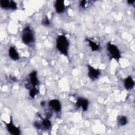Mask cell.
<instances>
[{"label": "cell", "mask_w": 135, "mask_h": 135, "mask_svg": "<svg viewBox=\"0 0 135 135\" xmlns=\"http://www.w3.org/2000/svg\"><path fill=\"white\" fill-rule=\"evenodd\" d=\"M56 47L62 55H68L69 42L64 34H61L57 36L56 40Z\"/></svg>", "instance_id": "cell-1"}, {"label": "cell", "mask_w": 135, "mask_h": 135, "mask_svg": "<svg viewBox=\"0 0 135 135\" xmlns=\"http://www.w3.org/2000/svg\"><path fill=\"white\" fill-rule=\"evenodd\" d=\"M107 50L109 57L118 61L121 57V53L118 47L114 44L108 42L107 44Z\"/></svg>", "instance_id": "cell-2"}, {"label": "cell", "mask_w": 135, "mask_h": 135, "mask_svg": "<svg viewBox=\"0 0 135 135\" xmlns=\"http://www.w3.org/2000/svg\"><path fill=\"white\" fill-rule=\"evenodd\" d=\"M21 38L25 44H29L33 41V33L30 26H26L24 28L22 33Z\"/></svg>", "instance_id": "cell-3"}, {"label": "cell", "mask_w": 135, "mask_h": 135, "mask_svg": "<svg viewBox=\"0 0 135 135\" xmlns=\"http://www.w3.org/2000/svg\"><path fill=\"white\" fill-rule=\"evenodd\" d=\"M6 125V128L7 131L12 135H20L21 134V130L16 127L13 122L12 120V117H11L10 121L8 123L4 122Z\"/></svg>", "instance_id": "cell-4"}, {"label": "cell", "mask_w": 135, "mask_h": 135, "mask_svg": "<svg viewBox=\"0 0 135 135\" xmlns=\"http://www.w3.org/2000/svg\"><path fill=\"white\" fill-rule=\"evenodd\" d=\"M0 6L4 9L15 10L17 8V4L14 1L1 0L0 1Z\"/></svg>", "instance_id": "cell-5"}, {"label": "cell", "mask_w": 135, "mask_h": 135, "mask_svg": "<svg viewBox=\"0 0 135 135\" xmlns=\"http://www.w3.org/2000/svg\"><path fill=\"white\" fill-rule=\"evenodd\" d=\"M88 76L92 80H95L98 79L100 75V72L98 69H96L91 65H88Z\"/></svg>", "instance_id": "cell-6"}, {"label": "cell", "mask_w": 135, "mask_h": 135, "mask_svg": "<svg viewBox=\"0 0 135 135\" xmlns=\"http://www.w3.org/2000/svg\"><path fill=\"white\" fill-rule=\"evenodd\" d=\"M75 105L76 107L79 108H81L83 110V111H85L88 109L89 101L85 98L79 97L76 100Z\"/></svg>", "instance_id": "cell-7"}, {"label": "cell", "mask_w": 135, "mask_h": 135, "mask_svg": "<svg viewBox=\"0 0 135 135\" xmlns=\"http://www.w3.org/2000/svg\"><path fill=\"white\" fill-rule=\"evenodd\" d=\"M49 107L55 112L61 111L62 107L60 101L58 99H52L49 101Z\"/></svg>", "instance_id": "cell-8"}, {"label": "cell", "mask_w": 135, "mask_h": 135, "mask_svg": "<svg viewBox=\"0 0 135 135\" xmlns=\"http://www.w3.org/2000/svg\"><path fill=\"white\" fill-rule=\"evenodd\" d=\"M29 80L31 85L34 87H36L39 84V81L37 78V72L35 71H33L29 74Z\"/></svg>", "instance_id": "cell-9"}, {"label": "cell", "mask_w": 135, "mask_h": 135, "mask_svg": "<svg viewBox=\"0 0 135 135\" xmlns=\"http://www.w3.org/2000/svg\"><path fill=\"white\" fill-rule=\"evenodd\" d=\"M54 8L56 12L58 14H61L64 12L65 8L64 1L57 0L54 2Z\"/></svg>", "instance_id": "cell-10"}, {"label": "cell", "mask_w": 135, "mask_h": 135, "mask_svg": "<svg viewBox=\"0 0 135 135\" xmlns=\"http://www.w3.org/2000/svg\"><path fill=\"white\" fill-rule=\"evenodd\" d=\"M124 86L126 90L132 89L134 86V81L132 76H128L124 80Z\"/></svg>", "instance_id": "cell-11"}, {"label": "cell", "mask_w": 135, "mask_h": 135, "mask_svg": "<svg viewBox=\"0 0 135 135\" xmlns=\"http://www.w3.org/2000/svg\"><path fill=\"white\" fill-rule=\"evenodd\" d=\"M8 55L11 59L14 61H17L20 59V56L15 48L11 46L8 49Z\"/></svg>", "instance_id": "cell-12"}, {"label": "cell", "mask_w": 135, "mask_h": 135, "mask_svg": "<svg viewBox=\"0 0 135 135\" xmlns=\"http://www.w3.org/2000/svg\"><path fill=\"white\" fill-rule=\"evenodd\" d=\"M86 40L88 42V43L92 51L94 52V51H97L99 50L100 46L99 44H98L95 42H94L89 38H86Z\"/></svg>", "instance_id": "cell-13"}, {"label": "cell", "mask_w": 135, "mask_h": 135, "mask_svg": "<svg viewBox=\"0 0 135 135\" xmlns=\"http://www.w3.org/2000/svg\"><path fill=\"white\" fill-rule=\"evenodd\" d=\"M41 123V128L44 129L45 130H49L51 127V122L49 120V118H45L42 120Z\"/></svg>", "instance_id": "cell-14"}, {"label": "cell", "mask_w": 135, "mask_h": 135, "mask_svg": "<svg viewBox=\"0 0 135 135\" xmlns=\"http://www.w3.org/2000/svg\"><path fill=\"white\" fill-rule=\"evenodd\" d=\"M117 121L118 124L120 126H125L128 122V119L127 117L122 115H118L117 118Z\"/></svg>", "instance_id": "cell-15"}, {"label": "cell", "mask_w": 135, "mask_h": 135, "mask_svg": "<svg viewBox=\"0 0 135 135\" xmlns=\"http://www.w3.org/2000/svg\"><path fill=\"white\" fill-rule=\"evenodd\" d=\"M38 93V90L37 89L36 87H34L30 90L29 94L32 98H34Z\"/></svg>", "instance_id": "cell-16"}, {"label": "cell", "mask_w": 135, "mask_h": 135, "mask_svg": "<svg viewBox=\"0 0 135 135\" xmlns=\"http://www.w3.org/2000/svg\"><path fill=\"white\" fill-rule=\"evenodd\" d=\"M41 23L44 26H49L50 24V20L49 18H48V17L46 16H45L43 20H42V22H41Z\"/></svg>", "instance_id": "cell-17"}, {"label": "cell", "mask_w": 135, "mask_h": 135, "mask_svg": "<svg viewBox=\"0 0 135 135\" xmlns=\"http://www.w3.org/2000/svg\"><path fill=\"white\" fill-rule=\"evenodd\" d=\"M86 3H87V1H80L79 2V6L80 7L82 8H85V7H86Z\"/></svg>", "instance_id": "cell-18"}, {"label": "cell", "mask_w": 135, "mask_h": 135, "mask_svg": "<svg viewBox=\"0 0 135 135\" xmlns=\"http://www.w3.org/2000/svg\"><path fill=\"white\" fill-rule=\"evenodd\" d=\"M127 2L129 5H132V4H133L134 3L135 1H133V0H128V1H127Z\"/></svg>", "instance_id": "cell-19"}, {"label": "cell", "mask_w": 135, "mask_h": 135, "mask_svg": "<svg viewBox=\"0 0 135 135\" xmlns=\"http://www.w3.org/2000/svg\"><path fill=\"white\" fill-rule=\"evenodd\" d=\"M45 102H44V101H42L41 102V106H44V105H45Z\"/></svg>", "instance_id": "cell-20"}]
</instances>
